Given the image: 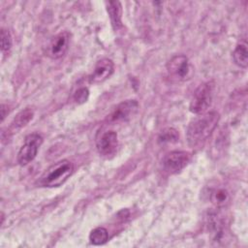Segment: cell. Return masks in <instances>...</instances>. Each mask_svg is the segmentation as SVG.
<instances>
[{
    "label": "cell",
    "instance_id": "obj_1",
    "mask_svg": "<svg viewBox=\"0 0 248 248\" xmlns=\"http://www.w3.org/2000/svg\"><path fill=\"white\" fill-rule=\"evenodd\" d=\"M220 116L216 111H209L192 120L186 131L188 144L192 147L202 145L212 134L218 125Z\"/></svg>",
    "mask_w": 248,
    "mask_h": 248
},
{
    "label": "cell",
    "instance_id": "obj_2",
    "mask_svg": "<svg viewBox=\"0 0 248 248\" xmlns=\"http://www.w3.org/2000/svg\"><path fill=\"white\" fill-rule=\"evenodd\" d=\"M74 165L69 160H60L49 166L39 177L37 183L41 187H59L73 174Z\"/></svg>",
    "mask_w": 248,
    "mask_h": 248
},
{
    "label": "cell",
    "instance_id": "obj_3",
    "mask_svg": "<svg viewBox=\"0 0 248 248\" xmlns=\"http://www.w3.org/2000/svg\"><path fill=\"white\" fill-rule=\"evenodd\" d=\"M214 88L215 84L213 81H206L199 85L192 96L189 106L190 111L195 114L205 113L207 108L211 106Z\"/></svg>",
    "mask_w": 248,
    "mask_h": 248
},
{
    "label": "cell",
    "instance_id": "obj_4",
    "mask_svg": "<svg viewBox=\"0 0 248 248\" xmlns=\"http://www.w3.org/2000/svg\"><path fill=\"white\" fill-rule=\"evenodd\" d=\"M167 72L169 77L176 81H183L192 76L193 69L189 59L182 54L174 55L167 64Z\"/></svg>",
    "mask_w": 248,
    "mask_h": 248
},
{
    "label": "cell",
    "instance_id": "obj_5",
    "mask_svg": "<svg viewBox=\"0 0 248 248\" xmlns=\"http://www.w3.org/2000/svg\"><path fill=\"white\" fill-rule=\"evenodd\" d=\"M42 143H43V138L41 135L37 133L28 135L25 138L24 143L21 145L17 153L18 164L21 166H26L29 163H31L35 159Z\"/></svg>",
    "mask_w": 248,
    "mask_h": 248
},
{
    "label": "cell",
    "instance_id": "obj_6",
    "mask_svg": "<svg viewBox=\"0 0 248 248\" xmlns=\"http://www.w3.org/2000/svg\"><path fill=\"white\" fill-rule=\"evenodd\" d=\"M191 155L187 151L174 150L167 153L163 158V170L169 174H175L181 171L189 163Z\"/></svg>",
    "mask_w": 248,
    "mask_h": 248
},
{
    "label": "cell",
    "instance_id": "obj_7",
    "mask_svg": "<svg viewBox=\"0 0 248 248\" xmlns=\"http://www.w3.org/2000/svg\"><path fill=\"white\" fill-rule=\"evenodd\" d=\"M71 35L68 31H61L47 44L46 54L51 59H58L65 55L69 48Z\"/></svg>",
    "mask_w": 248,
    "mask_h": 248
},
{
    "label": "cell",
    "instance_id": "obj_8",
    "mask_svg": "<svg viewBox=\"0 0 248 248\" xmlns=\"http://www.w3.org/2000/svg\"><path fill=\"white\" fill-rule=\"evenodd\" d=\"M139 109V103L136 100H126L115 107L108 115V120L111 123H117L129 120Z\"/></svg>",
    "mask_w": 248,
    "mask_h": 248
},
{
    "label": "cell",
    "instance_id": "obj_9",
    "mask_svg": "<svg viewBox=\"0 0 248 248\" xmlns=\"http://www.w3.org/2000/svg\"><path fill=\"white\" fill-rule=\"evenodd\" d=\"M118 139L114 131H107L97 140V149L99 154L104 158H111L117 151Z\"/></svg>",
    "mask_w": 248,
    "mask_h": 248
},
{
    "label": "cell",
    "instance_id": "obj_10",
    "mask_svg": "<svg viewBox=\"0 0 248 248\" xmlns=\"http://www.w3.org/2000/svg\"><path fill=\"white\" fill-rule=\"evenodd\" d=\"M113 70V62L108 58H103L96 63L93 73L89 77V80L92 83L103 82L112 75Z\"/></svg>",
    "mask_w": 248,
    "mask_h": 248
},
{
    "label": "cell",
    "instance_id": "obj_11",
    "mask_svg": "<svg viewBox=\"0 0 248 248\" xmlns=\"http://www.w3.org/2000/svg\"><path fill=\"white\" fill-rule=\"evenodd\" d=\"M106 8H107L108 16L110 18V23L112 28L115 31L118 30L119 28L122 27L121 3L119 1H108V2H106Z\"/></svg>",
    "mask_w": 248,
    "mask_h": 248
},
{
    "label": "cell",
    "instance_id": "obj_12",
    "mask_svg": "<svg viewBox=\"0 0 248 248\" xmlns=\"http://www.w3.org/2000/svg\"><path fill=\"white\" fill-rule=\"evenodd\" d=\"M33 115L34 112L31 108H25L19 111L11 123V126L9 128L10 132L16 133L17 131H19L21 128L26 126L30 122V120H32Z\"/></svg>",
    "mask_w": 248,
    "mask_h": 248
},
{
    "label": "cell",
    "instance_id": "obj_13",
    "mask_svg": "<svg viewBox=\"0 0 248 248\" xmlns=\"http://www.w3.org/2000/svg\"><path fill=\"white\" fill-rule=\"evenodd\" d=\"M232 59L238 67L243 69L247 68L248 50H247V43L245 41H241L236 45L232 52Z\"/></svg>",
    "mask_w": 248,
    "mask_h": 248
},
{
    "label": "cell",
    "instance_id": "obj_14",
    "mask_svg": "<svg viewBox=\"0 0 248 248\" xmlns=\"http://www.w3.org/2000/svg\"><path fill=\"white\" fill-rule=\"evenodd\" d=\"M209 200L215 206L223 207L230 201V193L223 187L213 188L209 192Z\"/></svg>",
    "mask_w": 248,
    "mask_h": 248
},
{
    "label": "cell",
    "instance_id": "obj_15",
    "mask_svg": "<svg viewBox=\"0 0 248 248\" xmlns=\"http://www.w3.org/2000/svg\"><path fill=\"white\" fill-rule=\"evenodd\" d=\"M108 239V232L103 227L95 228L89 234V240L93 245H102Z\"/></svg>",
    "mask_w": 248,
    "mask_h": 248
},
{
    "label": "cell",
    "instance_id": "obj_16",
    "mask_svg": "<svg viewBox=\"0 0 248 248\" xmlns=\"http://www.w3.org/2000/svg\"><path fill=\"white\" fill-rule=\"evenodd\" d=\"M179 140V134L174 128H166L164 129L159 137L158 141L160 143H174Z\"/></svg>",
    "mask_w": 248,
    "mask_h": 248
},
{
    "label": "cell",
    "instance_id": "obj_17",
    "mask_svg": "<svg viewBox=\"0 0 248 248\" xmlns=\"http://www.w3.org/2000/svg\"><path fill=\"white\" fill-rule=\"evenodd\" d=\"M12 47V37L8 30L1 29V50L3 53L9 52Z\"/></svg>",
    "mask_w": 248,
    "mask_h": 248
},
{
    "label": "cell",
    "instance_id": "obj_18",
    "mask_svg": "<svg viewBox=\"0 0 248 248\" xmlns=\"http://www.w3.org/2000/svg\"><path fill=\"white\" fill-rule=\"evenodd\" d=\"M89 97V90L86 87L78 88L74 94V100L78 104H83L87 101Z\"/></svg>",
    "mask_w": 248,
    "mask_h": 248
}]
</instances>
